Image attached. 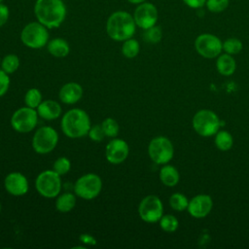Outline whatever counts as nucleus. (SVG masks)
I'll return each mask as SVG.
<instances>
[{
  "instance_id": "obj_1",
  "label": "nucleus",
  "mask_w": 249,
  "mask_h": 249,
  "mask_svg": "<svg viewBox=\"0 0 249 249\" xmlns=\"http://www.w3.org/2000/svg\"><path fill=\"white\" fill-rule=\"evenodd\" d=\"M33 10L36 20L49 29L59 27L67 16V7L63 0H36Z\"/></svg>"
},
{
  "instance_id": "obj_2",
  "label": "nucleus",
  "mask_w": 249,
  "mask_h": 249,
  "mask_svg": "<svg viewBox=\"0 0 249 249\" xmlns=\"http://www.w3.org/2000/svg\"><path fill=\"white\" fill-rule=\"evenodd\" d=\"M136 23L131 14L119 10L113 12L106 20V33L114 41L124 42L132 38L136 31Z\"/></svg>"
},
{
  "instance_id": "obj_3",
  "label": "nucleus",
  "mask_w": 249,
  "mask_h": 249,
  "mask_svg": "<svg viewBox=\"0 0 249 249\" xmlns=\"http://www.w3.org/2000/svg\"><path fill=\"white\" fill-rule=\"evenodd\" d=\"M61 130L69 138H80L88 135L90 128V119L86 111L80 108L68 110L60 122Z\"/></svg>"
},
{
  "instance_id": "obj_4",
  "label": "nucleus",
  "mask_w": 249,
  "mask_h": 249,
  "mask_svg": "<svg viewBox=\"0 0 249 249\" xmlns=\"http://www.w3.org/2000/svg\"><path fill=\"white\" fill-rule=\"evenodd\" d=\"M20 40L29 49H41L47 46L50 40L49 28L38 20L28 22L20 32Z\"/></svg>"
},
{
  "instance_id": "obj_5",
  "label": "nucleus",
  "mask_w": 249,
  "mask_h": 249,
  "mask_svg": "<svg viewBox=\"0 0 249 249\" xmlns=\"http://www.w3.org/2000/svg\"><path fill=\"white\" fill-rule=\"evenodd\" d=\"M35 188L38 194L46 198L56 197L61 191L60 175L53 170H44L38 174Z\"/></svg>"
},
{
  "instance_id": "obj_6",
  "label": "nucleus",
  "mask_w": 249,
  "mask_h": 249,
  "mask_svg": "<svg viewBox=\"0 0 249 249\" xmlns=\"http://www.w3.org/2000/svg\"><path fill=\"white\" fill-rule=\"evenodd\" d=\"M193 127L196 132L201 136H212L219 130L220 120L213 111L202 109L195 114L193 118Z\"/></svg>"
},
{
  "instance_id": "obj_7",
  "label": "nucleus",
  "mask_w": 249,
  "mask_h": 249,
  "mask_svg": "<svg viewBox=\"0 0 249 249\" xmlns=\"http://www.w3.org/2000/svg\"><path fill=\"white\" fill-rule=\"evenodd\" d=\"M58 143V133L52 126L39 127L32 137V148L37 154L51 153Z\"/></svg>"
},
{
  "instance_id": "obj_8",
  "label": "nucleus",
  "mask_w": 249,
  "mask_h": 249,
  "mask_svg": "<svg viewBox=\"0 0 249 249\" xmlns=\"http://www.w3.org/2000/svg\"><path fill=\"white\" fill-rule=\"evenodd\" d=\"M102 180L95 173H88L79 177L74 185V193L83 199H93L101 192Z\"/></svg>"
},
{
  "instance_id": "obj_9",
  "label": "nucleus",
  "mask_w": 249,
  "mask_h": 249,
  "mask_svg": "<svg viewBox=\"0 0 249 249\" xmlns=\"http://www.w3.org/2000/svg\"><path fill=\"white\" fill-rule=\"evenodd\" d=\"M174 154V148L171 141L164 136L153 138L148 146V155L157 164H165L169 162Z\"/></svg>"
},
{
  "instance_id": "obj_10",
  "label": "nucleus",
  "mask_w": 249,
  "mask_h": 249,
  "mask_svg": "<svg viewBox=\"0 0 249 249\" xmlns=\"http://www.w3.org/2000/svg\"><path fill=\"white\" fill-rule=\"evenodd\" d=\"M38 117L36 109L24 106L14 112L11 118V125L19 133L30 132L37 125Z\"/></svg>"
},
{
  "instance_id": "obj_11",
  "label": "nucleus",
  "mask_w": 249,
  "mask_h": 249,
  "mask_svg": "<svg viewBox=\"0 0 249 249\" xmlns=\"http://www.w3.org/2000/svg\"><path fill=\"white\" fill-rule=\"evenodd\" d=\"M138 213L146 223L159 222L163 215V205L159 196L155 195H149L145 196L139 203Z\"/></svg>"
},
{
  "instance_id": "obj_12",
  "label": "nucleus",
  "mask_w": 249,
  "mask_h": 249,
  "mask_svg": "<svg viewBox=\"0 0 249 249\" xmlns=\"http://www.w3.org/2000/svg\"><path fill=\"white\" fill-rule=\"evenodd\" d=\"M195 49L199 55L205 58H214L218 57L223 51V43L216 35L203 33L196 37Z\"/></svg>"
},
{
  "instance_id": "obj_13",
  "label": "nucleus",
  "mask_w": 249,
  "mask_h": 249,
  "mask_svg": "<svg viewBox=\"0 0 249 249\" xmlns=\"http://www.w3.org/2000/svg\"><path fill=\"white\" fill-rule=\"evenodd\" d=\"M136 26L145 30L157 24L159 18V12L157 7L151 2H143L136 5L132 14Z\"/></svg>"
},
{
  "instance_id": "obj_14",
  "label": "nucleus",
  "mask_w": 249,
  "mask_h": 249,
  "mask_svg": "<svg viewBox=\"0 0 249 249\" xmlns=\"http://www.w3.org/2000/svg\"><path fill=\"white\" fill-rule=\"evenodd\" d=\"M129 154V147L126 141L121 138H113L105 148L106 160L112 164H120L124 162Z\"/></svg>"
},
{
  "instance_id": "obj_15",
  "label": "nucleus",
  "mask_w": 249,
  "mask_h": 249,
  "mask_svg": "<svg viewBox=\"0 0 249 249\" xmlns=\"http://www.w3.org/2000/svg\"><path fill=\"white\" fill-rule=\"evenodd\" d=\"M6 191L14 196H24L29 189L27 178L20 172H11L4 179Z\"/></svg>"
},
{
  "instance_id": "obj_16",
  "label": "nucleus",
  "mask_w": 249,
  "mask_h": 249,
  "mask_svg": "<svg viewBox=\"0 0 249 249\" xmlns=\"http://www.w3.org/2000/svg\"><path fill=\"white\" fill-rule=\"evenodd\" d=\"M213 206L212 198L208 195H197L194 196L190 201L188 205V211L191 216L200 219L206 217Z\"/></svg>"
},
{
  "instance_id": "obj_17",
  "label": "nucleus",
  "mask_w": 249,
  "mask_h": 249,
  "mask_svg": "<svg viewBox=\"0 0 249 249\" xmlns=\"http://www.w3.org/2000/svg\"><path fill=\"white\" fill-rule=\"evenodd\" d=\"M83 88L76 82H69L64 84L58 92V97L61 102L65 104H75L83 96Z\"/></svg>"
},
{
  "instance_id": "obj_18",
  "label": "nucleus",
  "mask_w": 249,
  "mask_h": 249,
  "mask_svg": "<svg viewBox=\"0 0 249 249\" xmlns=\"http://www.w3.org/2000/svg\"><path fill=\"white\" fill-rule=\"evenodd\" d=\"M38 116L47 121L56 120L61 115V106L58 102L52 99L43 100L36 109Z\"/></svg>"
},
{
  "instance_id": "obj_19",
  "label": "nucleus",
  "mask_w": 249,
  "mask_h": 249,
  "mask_svg": "<svg viewBox=\"0 0 249 249\" xmlns=\"http://www.w3.org/2000/svg\"><path fill=\"white\" fill-rule=\"evenodd\" d=\"M48 52L54 57H65L70 52V46L68 42L63 38H53L49 40L47 44Z\"/></svg>"
},
{
  "instance_id": "obj_20",
  "label": "nucleus",
  "mask_w": 249,
  "mask_h": 249,
  "mask_svg": "<svg viewBox=\"0 0 249 249\" xmlns=\"http://www.w3.org/2000/svg\"><path fill=\"white\" fill-rule=\"evenodd\" d=\"M216 68L218 72L224 76H230L233 74L236 68V63L231 54L224 53L220 54L216 61Z\"/></svg>"
},
{
  "instance_id": "obj_21",
  "label": "nucleus",
  "mask_w": 249,
  "mask_h": 249,
  "mask_svg": "<svg viewBox=\"0 0 249 249\" xmlns=\"http://www.w3.org/2000/svg\"><path fill=\"white\" fill-rule=\"evenodd\" d=\"M160 179L164 186L173 187L179 182L180 175L174 166L165 164L160 170Z\"/></svg>"
},
{
  "instance_id": "obj_22",
  "label": "nucleus",
  "mask_w": 249,
  "mask_h": 249,
  "mask_svg": "<svg viewBox=\"0 0 249 249\" xmlns=\"http://www.w3.org/2000/svg\"><path fill=\"white\" fill-rule=\"evenodd\" d=\"M76 205V196L72 193H63L56 196L55 208L58 212H70Z\"/></svg>"
},
{
  "instance_id": "obj_23",
  "label": "nucleus",
  "mask_w": 249,
  "mask_h": 249,
  "mask_svg": "<svg viewBox=\"0 0 249 249\" xmlns=\"http://www.w3.org/2000/svg\"><path fill=\"white\" fill-rule=\"evenodd\" d=\"M215 145L221 151H229L233 145V138L227 130H218L215 134Z\"/></svg>"
},
{
  "instance_id": "obj_24",
  "label": "nucleus",
  "mask_w": 249,
  "mask_h": 249,
  "mask_svg": "<svg viewBox=\"0 0 249 249\" xmlns=\"http://www.w3.org/2000/svg\"><path fill=\"white\" fill-rule=\"evenodd\" d=\"M121 51H122V53L124 57L134 58L135 56L138 55L139 51H140L139 42L136 39H134L133 37L129 38V39H126L123 42Z\"/></svg>"
},
{
  "instance_id": "obj_25",
  "label": "nucleus",
  "mask_w": 249,
  "mask_h": 249,
  "mask_svg": "<svg viewBox=\"0 0 249 249\" xmlns=\"http://www.w3.org/2000/svg\"><path fill=\"white\" fill-rule=\"evenodd\" d=\"M19 57L15 53H9L1 59V69L7 74L15 73L19 67Z\"/></svg>"
},
{
  "instance_id": "obj_26",
  "label": "nucleus",
  "mask_w": 249,
  "mask_h": 249,
  "mask_svg": "<svg viewBox=\"0 0 249 249\" xmlns=\"http://www.w3.org/2000/svg\"><path fill=\"white\" fill-rule=\"evenodd\" d=\"M42 101H43V96L41 91L38 89L32 88L25 92V95H24L25 106L33 109H37Z\"/></svg>"
},
{
  "instance_id": "obj_27",
  "label": "nucleus",
  "mask_w": 249,
  "mask_h": 249,
  "mask_svg": "<svg viewBox=\"0 0 249 249\" xmlns=\"http://www.w3.org/2000/svg\"><path fill=\"white\" fill-rule=\"evenodd\" d=\"M189 201L190 200L187 198V196L181 193H174L169 197V205L173 210L179 212L184 211L188 208Z\"/></svg>"
},
{
  "instance_id": "obj_28",
  "label": "nucleus",
  "mask_w": 249,
  "mask_h": 249,
  "mask_svg": "<svg viewBox=\"0 0 249 249\" xmlns=\"http://www.w3.org/2000/svg\"><path fill=\"white\" fill-rule=\"evenodd\" d=\"M162 38V30L157 24L147 28L143 32V39L149 44H158Z\"/></svg>"
},
{
  "instance_id": "obj_29",
  "label": "nucleus",
  "mask_w": 249,
  "mask_h": 249,
  "mask_svg": "<svg viewBox=\"0 0 249 249\" xmlns=\"http://www.w3.org/2000/svg\"><path fill=\"white\" fill-rule=\"evenodd\" d=\"M159 222H160V229L166 232H173L179 227V222L177 218L171 214L162 215Z\"/></svg>"
},
{
  "instance_id": "obj_30",
  "label": "nucleus",
  "mask_w": 249,
  "mask_h": 249,
  "mask_svg": "<svg viewBox=\"0 0 249 249\" xmlns=\"http://www.w3.org/2000/svg\"><path fill=\"white\" fill-rule=\"evenodd\" d=\"M101 126L105 133V136L115 138L120 131V126L118 122L113 118H106L101 123Z\"/></svg>"
},
{
  "instance_id": "obj_31",
  "label": "nucleus",
  "mask_w": 249,
  "mask_h": 249,
  "mask_svg": "<svg viewBox=\"0 0 249 249\" xmlns=\"http://www.w3.org/2000/svg\"><path fill=\"white\" fill-rule=\"evenodd\" d=\"M242 47V42L237 38H228L225 42H223V50L229 54H236L240 53Z\"/></svg>"
},
{
  "instance_id": "obj_32",
  "label": "nucleus",
  "mask_w": 249,
  "mask_h": 249,
  "mask_svg": "<svg viewBox=\"0 0 249 249\" xmlns=\"http://www.w3.org/2000/svg\"><path fill=\"white\" fill-rule=\"evenodd\" d=\"M70 169H71V162L66 157H60L56 159L53 165V170L55 171L60 176L68 173Z\"/></svg>"
},
{
  "instance_id": "obj_33",
  "label": "nucleus",
  "mask_w": 249,
  "mask_h": 249,
  "mask_svg": "<svg viewBox=\"0 0 249 249\" xmlns=\"http://www.w3.org/2000/svg\"><path fill=\"white\" fill-rule=\"evenodd\" d=\"M208 11L214 14L224 12L230 5V0H206L205 3Z\"/></svg>"
},
{
  "instance_id": "obj_34",
  "label": "nucleus",
  "mask_w": 249,
  "mask_h": 249,
  "mask_svg": "<svg viewBox=\"0 0 249 249\" xmlns=\"http://www.w3.org/2000/svg\"><path fill=\"white\" fill-rule=\"evenodd\" d=\"M88 135L94 142H101L105 137V133L101 124H95L93 126H90Z\"/></svg>"
},
{
  "instance_id": "obj_35",
  "label": "nucleus",
  "mask_w": 249,
  "mask_h": 249,
  "mask_svg": "<svg viewBox=\"0 0 249 249\" xmlns=\"http://www.w3.org/2000/svg\"><path fill=\"white\" fill-rule=\"evenodd\" d=\"M10 78L9 74L0 69V97L3 96L9 89Z\"/></svg>"
},
{
  "instance_id": "obj_36",
  "label": "nucleus",
  "mask_w": 249,
  "mask_h": 249,
  "mask_svg": "<svg viewBox=\"0 0 249 249\" xmlns=\"http://www.w3.org/2000/svg\"><path fill=\"white\" fill-rule=\"evenodd\" d=\"M10 18V9L4 3H0V27L4 26Z\"/></svg>"
},
{
  "instance_id": "obj_37",
  "label": "nucleus",
  "mask_w": 249,
  "mask_h": 249,
  "mask_svg": "<svg viewBox=\"0 0 249 249\" xmlns=\"http://www.w3.org/2000/svg\"><path fill=\"white\" fill-rule=\"evenodd\" d=\"M79 240H80L81 242H83L84 244L89 245V246H94V245L97 244L96 238H95L93 235H91V234H89V233H87V232L81 233L80 236H79Z\"/></svg>"
},
{
  "instance_id": "obj_38",
  "label": "nucleus",
  "mask_w": 249,
  "mask_h": 249,
  "mask_svg": "<svg viewBox=\"0 0 249 249\" xmlns=\"http://www.w3.org/2000/svg\"><path fill=\"white\" fill-rule=\"evenodd\" d=\"M184 4L192 9H199L203 7L206 3V0H183Z\"/></svg>"
},
{
  "instance_id": "obj_39",
  "label": "nucleus",
  "mask_w": 249,
  "mask_h": 249,
  "mask_svg": "<svg viewBox=\"0 0 249 249\" xmlns=\"http://www.w3.org/2000/svg\"><path fill=\"white\" fill-rule=\"evenodd\" d=\"M127 2H129L130 4H133V5H139L143 2H146L147 0H126Z\"/></svg>"
},
{
  "instance_id": "obj_40",
  "label": "nucleus",
  "mask_w": 249,
  "mask_h": 249,
  "mask_svg": "<svg viewBox=\"0 0 249 249\" xmlns=\"http://www.w3.org/2000/svg\"><path fill=\"white\" fill-rule=\"evenodd\" d=\"M1 210H2V204H1V202H0V212H1Z\"/></svg>"
},
{
  "instance_id": "obj_41",
  "label": "nucleus",
  "mask_w": 249,
  "mask_h": 249,
  "mask_svg": "<svg viewBox=\"0 0 249 249\" xmlns=\"http://www.w3.org/2000/svg\"><path fill=\"white\" fill-rule=\"evenodd\" d=\"M4 2V0H0V3H3Z\"/></svg>"
},
{
  "instance_id": "obj_42",
  "label": "nucleus",
  "mask_w": 249,
  "mask_h": 249,
  "mask_svg": "<svg viewBox=\"0 0 249 249\" xmlns=\"http://www.w3.org/2000/svg\"><path fill=\"white\" fill-rule=\"evenodd\" d=\"M0 63H1V58H0Z\"/></svg>"
}]
</instances>
